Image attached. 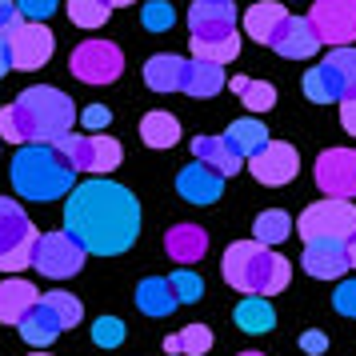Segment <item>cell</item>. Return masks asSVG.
Segmentation results:
<instances>
[{"label":"cell","mask_w":356,"mask_h":356,"mask_svg":"<svg viewBox=\"0 0 356 356\" xmlns=\"http://www.w3.org/2000/svg\"><path fill=\"white\" fill-rule=\"evenodd\" d=\"M340 124H344L348 136H356V100H344L340 104Z\"/></svg>","instance_id":"bcb514c9"},{"label":"cell","mask_w":356,"mask_h":356,"mask_svg":"<svg viewBox=\"0 0 356 356\" xmlns=\"http://www.w3.org/2000/svg\"><path fill=\"white\" fill-rule=\"evenodd\" d=\"M289 236H292V216L284 209H268V212H260L257 220H252V241L268 244V248L284 244Z\"/></svg>","instance_id":"4dcf8cb0"},{"label":"cell","mask_w":356,"mask_h":356,"mask_svg":"<svg viewBox=\"0 0 356 356\" xmlns=\"http://www.w3.org/2000/svg\"><path fill=\"white\" fill-rule=\"evenodd\" d=\"M81 124L92 132V136H97V132H104L108 124H113V113H108L104 104H88V108L81 113Z\"/></svg>","instance_id":"7bdbcfd3"},{"label":"cell","mask_w":356,"mask_h":356,"mask_svg":"<svg viewBox=\"0 0 356 356\" xmlns=\"http://www.w3.org/2000/svg\"><path fill=\"white\" fill-rule=\"evenodd\" d=\"M316 188L332 200L356 196V148H328L316 156Z\"/></svg>","instance_id":"30bf717a"},{"label":"cell","mask_w":356,"mask_h":356,"mask_svg":"<svg viewBox=\"0 0 356 356\" xmlns=\"http://www.w3.org/2000/svg\"><path fill=\"white\" fill-rule=\"evenodd\" d=\"M193 156L200 164H209L212 172H220V177H236L241 172V156L225 145V136H196Z\"/></svg>","instance_id":"d4e9b609"},{"label":"cell","mask_w":356,"mask_h":356,"mask_svg":"<svg viewBox=\"0 0 356 356\" xmlns=\"http://www.w3.org/2000/svg\"><path fill=\"white\" fill-rule=\"evenodd\" d=\"M220 88H225V68L209 65V60H188V68H184V88L180 92H188L196 100H209Z\"/></svg>","instance_id":"484cf974"},{"label":"cell","mask_w":356,"mask_h":356,"mask_svg":"<svg viewBox=\"0 0 356 356\" xmlns=\"http://www.w3.org/2000/svg\"><path fill=\"white\" fill-rule=\"evenodd\" d=\"M33 356H49V353H33Z\"/></svg>","instance_id":"816d5d0a"},{"label":"cell","mask_w":356,"mask_h":356,"mask_svg":"<svg viewBox=\"0 0 356 356\" xmlns=\"http://www.w3.org/2000/svg\"><path fill=\"white\" fill-rule=\"evenodd\" d=\"M168 280H172V289H177L180 305H196V300L204 296V280H200L196 273H188V268H177Z\"/></svg>","instance_id":"74e56055"},{"label":"cell","mask_w":356,"mask_h":356,"mask_svg":"<svg viewBox=\"0 0 356 356\" xmlns=\"http://www.w3.org/2000/svg\"><path fill=\"white\" fill-rule=\"evenodd\" d=\"M252 4H257V0H252Z\"/></svg>","instance_id":"f5cc1de1"},{"label":"cell","mask_w":356,"mask_h":356,"mask_svg":"<svg viewBox=\"0 0 356 356\" xmlns=\"http://www.w3.org/2000/svg\"><path fill=\"white\" fill-rule=\"evenodd\" d=\"M300 268L316 280H340L348 273V244L344 241H308L305 257H300Z\"/></svg>","instance_id":"5bb4252c"},{"label":"cell","mask_w":356,"mask_h":356,"mask_svg":"<svg viewBox=\"0 0 356 356\" xmlns=\"http://www.w3.org/2000/svg\"><path fill=\"white\" fill-rule=\"evenodd\" d=\"M273 52L276 56H284V60H308V56H316L321 52V36L312 29V20L308 17H292L280 24V33L273 40Z\"/></svg>","instance_id":"9a60e30c"},{"label":"cell","mask_w":356,"mask_h":356,"mask_svg":"<svg viewBox=\"0 0 356 356\" xmlns=\"http://www.w3.org/2000/svg\"><path fill=\"white\" fill-rule=\"evenodd\" d=\"M84 252L81 244L72 241L68 232H44L36 241V252H33V268L40 276H52V280H65V276H76L84 268Z\"/></svg>","instance_id":"ba28073f"},{"label":"cell","mask_w":356,"mask_h":356,"mask_svg":"<svg viewBox=\"0 0 356 356\" xmlns=\"http://www.w3.org/2000/svg\"><path fill=\"white\" fill-rule=\"evenodd\" d=\"M188 29L196 40H220L236 33V8L232 0H196L188 8Z\"/></svg>","instance_id":"7c38bea8"},{"label":"cell","mask_w":356,"mask_h":356,"mask_svg":"<svg viewBox=\"0 0 356 356\" xmlns=\"http://www.w3.org/2000/svg\"><path fill=\"white\" fill-rule=\"evenodd\" d=\"M108 4H132V0H108Z\"/></svg>","instance_id":"f907efd6"},{"label":"cell","mask_w":356,"mask_h":356,"mask_svg":"<svg viewBox=\"0 0 356 356\" xmlns=\"http://www.w3.org/2000/svg\"><path fill=\"white\" fill-rule=\"evenodd\" d=\"M300 348H305L308 356H321V353H328V337H324V332H305V337H300Z\"/></svg>","instance_id":"f6af8a7d"},{"label":"cell","mask_w":356,"mask_h":356,"mask_svg":"<svg viewBox=\"0 0 356 356\" xmlns=\"http://www.w3.org/2000/svg\"><path fill=\"white\" fill-rule=\"evenodd\" d=\"M332 308H337L340 316H353L356 321V280H340L337 296H332Z\"/></svg>","instance_id":"b9f144b4"},{"label":"cell","mask_w":356,"mask_h":356,"mask_svg":"<svg viewBox=\"0 0 356 356\" xmlns=\"http://www.w3.org/2000/svg\"><path fill=\"white\" fill-rule=\"evenodd\" d=\"M24 24V17H20L17 0H0V36H13Z\"/></svg>","instance_id":"ee69618b"},{"label":"cell","mask_w":356,"mask_h":356,"mask_svg":"<svg viewBox=\"0 0 356 356\" xmlns=\"http://www.w3.org/2000/svg\"><path fill=\"white\" fill-rule=\"evenodd\" d=\"M289 20V8L284 4H276V0H257L248 13H244V33L252 36L257 44H268L273 49L276 33H280V24Z\"/></svg>","instance_id":"ac0fdd59"},{"label":"cell","mask_w":356,"mask_h":356,"mask_svg":"<svg viewBox=\"0 0 356 356\" xmlns=\"http://www.w3.org/2000/svg\"><path fill=\"white\" fill-rule=\"evenodd\" d=\"M52 49H56V36H52L44 24H33V20H24L17 33L8 36L13 68H40V65H49Z\"/></svg>","instance_id":"8fae6325"},{"label":"cell","mask_w":356,"mask_h":356,"mask_svg":"<svg viewBox=\"0 0 356 356\" xmlns=\"http://www.w3.org/2000/svg\"><path fill=\"white\" fill-rule=\"evenodd\" d=\"M140 140H145L148 148H172L180 140V120L172 113H145V120H140Z\"/></svg>","instance_id":"4316f807"},{"label":"cell","mask_w":356,"mask_h":356,"mask_svg":"<svg viewBox=\"0 0 356 356\" xmlns=\"http://www.w3.org/2000/svg\"><path fill=\"white\" fill-rule=\"evenodd\" d=\"M0 136H4L8 145H29V136H24V129H20V116H17L13 104L0 108Z\"/></svg>","instance_id":"ab89813d"},{"label":"cell","mask_w":356,"mask_h":356,"mask_svg":"<svg viewBox=\"0 0 356 356\" xmlns=\"http://www.w3.org/2000/svg\"><path fill=\"white\" fill-rule=\"evenodd\" d=\"M72 177H76V168L56 152V145H24L13 156V188H17V196L36 200V204L68 196L76 188Z\"/></svg>","instance_id":"3957f363"},{"label":"cell","mask_w":356,"mask_h":356,"mask_svg":"<svg viewBox=\"0 0 356 356\" xmlns=\"http://www.w3.org/2000/svg\"><path fill=\"white\" fill-rule=\"evenodd\" d=\"M177 193L188 200V204H216L220 200V193H225V177L220 172H212L209 164H184L177 177Z\"/></svg>","instance_id":"2e32d148"},{"label":"cell","mask_w":356,"mask_h":356,"mask_svg":"<svg viewBox=\"0 0 356 356\" xmlns=\"http://www.w3.org/2000/svg\"><path fill=\"white\" fill-rule=\"evenodd\" d=\"M232 92L241 97L248 113H268L276 104V88L268 81H248V76H232Z\"/></svg>","instance_id":"1f68e13d"},{"label":"cell","mask_w":356,"mask_h":356,"mask_svg":"<svg viewBox=\"0 0 356 356\" xmlns=\"http://www.w3.org/2000/svg\"><path fill=\"white\" fill-rule=\"evenodd\" d=\"M273 324H276V312L268 305V296H244L236 305V328H244V332L260 337V332H273Z\"/></svg>","instance_id":"83f0119b"},{"label":"cell","mask_w":356,"mask_h":356,"mask_svg":"<svg viewBox=\"0 0 356 356\" xmlns=\"http://www.w3.org/2000/svg\"><path fill=\"white\" fill-rule=\"evenodd\" d=\"M308 100H316V104H344V84H340V72L328 60H321L316 68H308L305 81H300Z\"/></svg>","instance_id":"603a6c76"},{"label":"cell","mask_w":356,"mask_h":356,"mask_svg":"<svg viewBox=\"0 0 356 356\" xmlns=\"http://www.w3.org/2000/svg\"><path fill=\"white\" fill-rule=\"evenodd\" d=\"M60 332H65V324L56 321V312H52V308L44 305V300H40V305H36L33 312H29V316L20 321V337L29 340L36 353H44V348H49V344H52L56 337H60Z\"/></svg>","instance_id":"cb8c5ba5"},{"label":"cell","mask_w":356,"mask_h":356,"mask_svg":"<svg viewBox=\"0 0 356 356\" xmlns=\"http://www.w3.org/2000/svg\"><path fill=\"white\" fill-rule=\"evenodd\" d=\"M348 264H353V268H356V236H353V241H348Z\"/></svg>","instance_id":"c3c4849f"},{"label":"cell","mask_w":356,"mask_h":356,"mask_svg":"<svg viewBox=\"0 0 356 356\" xmlns=\"http://www.w3.org/2000/svg\"><path fill=\"white\" fill-rule=\"evenodd\" d=\"M241 356H264V353H257V348H248V353H241Z\"/></svg>","instance_id":"681fc988"},{"label":"cell","mask_w":356,"mask_h":356,"mask_svg":"<svg viewBox=\"0 0 356 356\" xmlns=\"http://www.w3.org/2000/svg\"><path fill=\"white\" fill-rule=\"evenodd\" d=\"M65 232L97 257H120L140 236V204L136 196L108 177L76 184L65 200Z\"/></svg>","instance_id":"6da1fadb"},{"label":"cell","mask_w":356,"mask_h":356,"mask_svg":"<svg viewBox=\"0 0 356 356\" xmlns=\"http://www.w3.org/2000/svg\"><path fill=\"white\" fill-rule=\"evenodd\" d=\"M13 108L20 116V129L29 136V145H56L60 136L72 132V120H76V108L72 100L52 88V84H36V88H24Z\"/></svg>","instance_id":"277c9868"},{"label":"cell","mask_w":356,"mask_h":356,"mask_svg":"<svg viewBox=\"0 0 356 356\" xmlns=\"http://www.w3.org/2000/svg\"><path fill=\"white\" fill-rule=\"evenodd\" d=\"M225 145L232 148L241 161H252V156H257V152H264L273 140H268V129L260 124L257 116H244V120H232V124H228Z\"/></svg>","instance_id":"7402d4cb"},{"label":"cell","mask_w":356,"mask_h":356,"mask_svg":"<svg viewBox=\"0 0 356 356\" xmlns=\"http://www.w3.org/2000/svg\"><path fill=\"white\" fill-rule=\"evenodd\" d=\"M177 305H180V296L168 276H145L136 284V308L145 316H168V312H177Z\"/></svg>","instance_id":"44dd1931"},{"label":"cell","mask_w":356,"mask_h":356,"mask_svg":"<svg viewBox=\"0 0 356 356\" xmlns=\"http://www.w3.org/2000/svg\"><path fill=\"white\" fill-rule=\"evenodd\" d=\"M312 29L321 36V44L332 49H353L356 40V0H316L312 4Z\"/></svg>","instance_id":"9c48e42d"},{"label":"cell","mask_w":356,"mask_h":356,"mask_svg":"<svg viewBox=\"0 0 356 356\" xmlns=\"http://www.w3.org/2000/svg\"><path fill=\"white\" fill-rule=\"evenodd\" d=\"M140 20H145L148 33H168V29L177 24V13H172V4H168V0H148L145 13H140Z\"/></svg>","instance_id":"8d00e7d4"},{"label":"cell","mask_w":356,"mask_h":356,"mask_svg":"<svg viewBox=\"0 0 356 356\" xmlns=\"http://www.w3.org/2000/svg\"><path fill=\"white\" fill-rule=\"evenodd\" d=\"M296 236L300 241H353L356 236V204L353 200H332L324 196L316 204H308L296 216Z\"/></svg>","instance_id":"8992f818"},{"label":"cell","mask_w":356,"mask_h":356,"mask_svg":"<svg viewBox=\"0 0 356 356\" xmlns=\"http://www.w3.org/2000/svg\"><path fill=\"white\" fill-rule=\"evenodd\" d=\"M209 348H212L209 324H188V328H180V332H172L164 340V353H172V356H204Z\"/></svg>","instance_id":"f546056e"},{"label":"cell","mask_w":356,"mask_h":356,"mask_svg":"<svg viewBox=\"0 0 356 356\" xmlns=\"http://www.w3.org/2000/svg\"><path fill=\"white\" fill-rule=\"evenodd\" d=\"M248 168H252V177H257L260 184L280 188V184H289V180L296 177L300 156H296V148H292V145H284V140H273L264 152H257V156L248 161Z\"/></svg>","instance_id":"4fadbf2b"},{"label":"cell","mask_w":356,"mask_h":356,"mask_svg":"<svg viewBox=\"0 0 356 356\" xmlns=\"http://www.w3.org/2000/svg\"><path fill=\"white\" fill-rule=\"evenodd\" d=\"M184 68H188L184 56L156 52V56L145 60V84L152 92H180V88H184Z\"/></svg>","instance_id":"d6986e66"},{"label":"cell","mask_w":356,"mask_h":356,"mask_svg":"<svg viewBox=\"0 0 356 356\" xmlns=\"http://www.w3.org/2000/svg\"><path fill=\"white\" fill-rule=\"evenodd\" d=\"M328 65L340 72V84H344V100H356V49H332L324 56Z\"/></svg>","instance_id":"d590c367"},{"label":"cell","mask_w":356,"mask_h":356,"mask_svg":"<svg viewBox=\"0 0 356 356\" xmlns=\"http://www.w3.org/2000/svg\"><path fill=\"white\" fill-rule=\"evenodd\" d=\"M164 248H168V257L177 264H196L209 252V232L200 225H172L168 236H164Z\"/></svg>","instance_id":"ffe728a7"},{"label":"cell","mask_w":356,"mask_h":356,"mask_svg":"<svg viewBox=\"0 0 356 356\" xmlns=\"http://www.w3.org/2000/svg\"><path fill=\"white\" fill-rule=\"evenodd\" d=\"M193 44V60H209V65H220L225 68L228 60H236L241 56V36H220V40H188Z\"/></svg>","instance_id":"d6a6232c"},{"label":"cell","mask_w":356,"mask_h":356,"mask_svg":"<svg viewBox=\"0 0 356 356\" xmlns=\"http://www.w3.org/2000/svg\"><path fill=\"white\" fill-rule=\"evenodd\" d=\"M13 68V52H8V36H0V76Z\"/></svg>","instance_id":"7dc6e473"},{"label":"cell","mask_w":356,"mask_h":356,"mask_svg":"<svg viewBox=\"0 0 356 356\" xmlns=\"http://www.w3.org/2000/svg\"><path fill=\"white\" fill-rule=\"evenodd\" d=\"M225 280L244 296H276L289 289L292 280V260H284L276 248L260 241H232L220 264Z\"/></svg>","instance_id":"7a4b0ae2"},{"label":"cell","mask_w":356,"mask_h":356,"mask_svg":"<svg viewBox=\"0 0 356 356\" xmlns=\"http://www.w3.org/2000/svg\"><path fill=\"white\" fill-rule=\"evenodd\" d=\"M40 300H44V305H49L52 312H56V321L65 324V328H76V324L84 321V305L76 300V296H72V292H60V289H52V292H44Z\"/></svg>","instance_id":"e575fe53"},{"label":"cell","mask_w":356,"mask_h":356,"mask_svg":"<svg viewBox=\"0 0 356 356\" xmlns=\"http://www.w3.org/2000/svg\"><path fill=\"white\" fill-rule=\"evenodd\" d=\"M17 8H20V17H24V20L44 24V20L56 13V0H17Z\"/></svg>","instance_id":"60d3db41"},{"label":"cell","mask_w":356,"mask_h":356,"mask_svg":"<svg viewBox=\"0 0 356 356\" xmlns=\"http://www.w3.org/2000/svg\"><path fill=\"white\" fill-rule=\"evenodd\" d=\"M120 161H124V148H120V140H113V136H104V132H97V136H88V164H84V172H97V177H108L113 168H120Z\"/></svg>","instance_id":"f1b7e54d"},{"label":"cell","mask_w":356,"mask_h":356,"mask_svg":"<svg viewBox=\"0 0 356 356\" xmlns=\"http://www.w3.org/2000/svg\"><path fill=\"white\" fill-rule=\"evenodd\" d=\"M68 72L84 84H113L124 72V52L116 49L113 40H81L72 49Z\"/></svg>","instance_id":"52a82bcc"},{"label":"cell","mask_w":356,"mask_h":356,"mask_svg":"<svg viewBox=\"0 0 356 356\" xmlns=\"http://www.w3.org/2000/svg\"><path fill=\"white\" fill-rule=\"evenodd\" d=\"M108 17H113L108 0H68V20L76 29H100Z\"/></svg>","instance_id":"836d02e7"},{"label":"cell","mask_w":356,"mask_h":356,"mask_svg":"<svg viewBox=\"0 0 356 356\" xmlns=\"http://www.w3.org/2000/svg\"><path fill=\"white\" fill-rule=\"evenodd\" d=\"M124 321H116V316H100L97 324H92V340H97L100 348H120L124 344Z\"/></svg>","instance_id":"f35d334b"},{"label":"cell","mask_w":356,"mask_h":356,"mask_svg":"<svg viewBox=\"0 0 356 356\" xmlns=\"http://www.w3.org/2000/svg\"><path fill=\"white\" fill-rule=\"evenodd\" d=\"M40 296L44 292H36L29 280H20V276H8L4 284H0V324H17L40 305Z\"/></svg>","instance_id":"e0dca14e"},{"label":"cell","mask_w":356,"mask_h":356,"mask_svg":"<svg viewBox=\"0 0 356 356\" xmlns=\"http://www.w3.org/2000/svg\"><path fill=\"white\" fill-rule=\"evenodd\" d=\"M36 241H40V232L33 228L29 212L20 209L17 200L0 196V273L33 268Z\"/></svg>","instance_id":"5b68a950"}]
</instances>
